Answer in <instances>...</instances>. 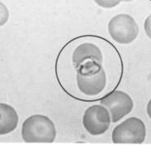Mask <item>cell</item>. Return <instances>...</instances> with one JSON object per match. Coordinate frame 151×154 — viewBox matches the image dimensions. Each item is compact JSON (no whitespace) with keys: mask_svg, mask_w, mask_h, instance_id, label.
Segmentation results:
<instances>
[{"mask_svg":"<svg viewBox=\"0 0 151 154\" xmlns=\"http://www.w3.org/2000/svg\"><path fill=\"white\" fill-rule=\"evenodd\" d=\"M149 20H150V26H151V14L150 16H149Z\"/></svg>","mask_w":151,"mask_h":154,"instance_id":"cell-13","label":"cell"},{"mask_svg":"<svg viewBox=\"0 0 151 154\" xmlns=\"http://www.w3.org/2000/svg\"><path fill=\"white\" fill-rule=\"evenodd\" d=\"M18 122V114L14 108L9 104L0 103V135L15 131Z\"/></svg>","mask_w":151,"mask_h":154,"instance_id":"cell-8","label":"cell"},{"mask_svg":"<svg viewBox=\"0 0 151 154\" xmlns=\"http://www.w3.org/2000/svg\"><path fill=\"white\" fill-rule=\"evenodd\" d=\"M146 137V125L141 119L135 117L123 121L112 132L114 143H142Z\"/></svg>","mask_w":151,"mask_h":154,"instance_id":"cell-4","label":"cell"},{"mask_svg":"<svg viewBox=\"0 0 151 154\" xmlns=\"http://www.w3.org/2000/svg\"><path fill=\"white\" fill-rule=\"evenodd\" d=\"M111 118L109 110L102 104H93L84 112L83 126L90 134L101 135L109 130Z\"/></svg>","mask_w":151,"mask_h":154,"instance_id":"cell-5","label":"cell"},{"mask_svg":"<svg viewBox=\"0 0 151 154\" xmlns=\"http://www.w3.org/2000/svg\"><path fill=\"white\" fill-rule=\"evenodd\" d=\"M123 0H94L96 4L102 8L110 9L117 7Z\"/></svg>","mask_w":151,"mask_h":154,"instance_id":"cell-9","label":"cell"},{"mask_svg":"<svg viewBox=\"0 0 151 154\" xmlns=\"http://www.w3.org/2000/svg\"><path fill=\"white\" fill-rule=\"evenodd\" d=\"M76 81L78 88L83 94L96 96L105 88L106 73L102 64L88 60L77 68Z\"/></svg>","mask_w":151,"mask_h":154,"instance_id":"cell-1","label":"cell"},{"mask_svg":"<svg viewBox=\"0 0 151 154\" xmlns=\"http://www.w3.org/2000/svg\"><path fill=\"white\" fill-rule=\"evenodd\" d=\"M72 60L75 67L78 68L88 60H93L102 64L103 56L101 49L96 45L91 42H83L78 45L74 51Z\"/></svg>","mask_w":151,"mask_h":154,"instance_id":"cell-7","label":"cell"},{"mask_svg":"<svg viewBox=\"0 0 151 154\" xmlns=\"http://www.w3.org/2000/svg\"><path fill=\"white\" fill-rule=\"evenodd\" d=\"M146 112H147L149 118L151 119V99L149 100L148 104H147V106H146Z\"/></svg>","mask_w":151,"mask_h":154,"instance_id":"cell-11","label":"cell"},{"mask_svg":"<svg viewBox=\"0 0 151 154\" xmlns=\"http://www.w3.org/2000/svg\"><path fill=\"white\" fill-rule=\"evenodd\" d=\"M21 136L25 143H53L56 137V126L47 116L32 115L23 122Z\"/></svg>","mask_w":151,"mask_h":154,"instance_id":"cell-2","label":"cell"},{"mask_svg":"<svg viewBox=\"0 0 151 154\" xmlns=\"http://www.w3.org/2000/svg\"><path fill=\"white\" fill-rule=\"evenodd\" d=\"M132 1H134V0H123V2H126V3H127V2H132Z\"/></svg>","mask_w":151,"mask_h":154,"instance_id":"cell-12","label":"cell"},{"mask_svg":"<svg viewBox=\"0 0 151 154\" xmlns=\"http://www.w3.org/2000/svg\"><path fill=\"white\" fill-rule=\"evenodd\" d=\"M9 19V11L7 6L0 2V26H3Z\"/></svg>","mask_w":151,"mask_h":154,"instance_id":"cell-10","label":"cell"},{"mask_svg":"<svg viewBox=\"0 0 151 154\" xmlns=\"http://www.w3.org/2000/svg\"><path fill=\"white\" fill-rule=\"evenodd\" d=\"M108 32L114 41L122 45L132 43L139 34V26L134 18L121 13L112 17L108 24Z\"/></svg>","mask_w":151,"mask_h":154,"instance_id":"cell-3","label":"cell"},{"mask_svg":"<svg viewBox=\"0 0 151 154\" xmlns=\"http://www.w3.org/2000/svg\"><path fill=\"white\" fill-rule=\"evenodd\" d=\"M101 104L109 110L111 122L115 123L132 112L134 103L127 93L115 91L101 100Z\"/></svg>","mask_w":151,"mask_h":154,"instance_id":"cell-6","label":"cell"}]
</instances>
